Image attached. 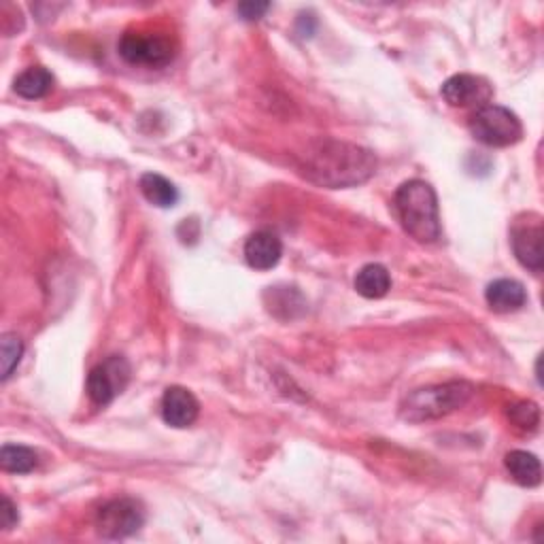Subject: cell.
Here are the masks:
<instances>
[{
    "instance_id": "6da1fadb",
    "label": "cell",
    "mask_w": 544,
    "mask_h": 544,
    "mask_svg": "<svg viewBox=\"0 0 544 544\" xmlns=\"http://www.w3.org/2000/svg\"><path fill=\"white\" fill-rule=\"evenodd\" d=\"M374 170H377V158L372 151L334 139L313 143L306 149L302 164L306 179L332 190L360 185L374 175Z\"/></svg>"
},
{
    "instance_id": "7a4b0ae2",
    "label": "cell",
    "mask_w": 544,
    "mask_h": 544,
    "mask_svg": "<svg viewBox=\"0 0 544 544\" xmlns=\"http://www.w3.org/2000/svg\"><path fill=\"white\" fill-rule=\"evenodd\" d=\"M394 207L404 232L417 243L430 245L442 236L438 196L430 183L411 179L398 187Z\"/></svg>"
},
{
    "instance_id": "3957f363",
    "label": "cell",
    "mask_w": 544,
    "mask_h": 544,
    "mask_svg": "<svg viewBox=\"0 0 544 544\" xmlns=\"http://www.w3.org/2000/svg\"><path fill=\"white\" fill-rule=\"evenodd\" d=\"M474 394V387L466 381H451L442 385L421 387L408 394L400 404V417L411 423H423L447 417L457 408L468 404Z\"/></svg>"
},
{
    "instance_id": "277c9868",
    "label": "cell",
    "mask_w": 544,
    "mask_h": 544,
    "mask_svg": "<svg viewBox=\"0 0 544 544\" xmlns=\"http://www.w3.org/2000/svg\"><path fill=\"white\" fill-rule=\"evenodd\" d=\"M470 132L476 141L489 147H510L521 141L523 126L519 117L500 105H485L476 109L470 119Z\"/></svg>"
},
{
    "instance_id": "5b68a950",
    "label": "cell",
    "mask_w": 544,
    "mask_h": 544,
    "mask_svg": "<svg viewBox=\"0 0 544 544\" xmlns=\"http://www.w3.org/2000/svg\"><path fill=\"white\" fill-rule=\"evenodd\" d=\"M119 56L134 66L162 68L175 58V45L160 32H126L117 45Z\"/></svg>"
},
{
    "instance_id": "8992f818",
    "label": "cell",
    "mask_w": 544,
    "mask_h": 544,
    "mask_svg": "<svg viewBox=\"0 0 544 544\" xmlns=\"http://www.w3.org/2000/svg\"><path fill=\"white\" fill-rule=\"evenodd\" d=\"M143 523H145L143 506L130 498L111 500L105 506H100L96 515L98 534L109 540L128 538L139 532Z\"/></svg>"
},
{
    "instance_id": "52a82bcc",
    "label": "cell",
    "mask_w": 544,
    "mask_h": 544,
    "mask_svg": "<svg viewBox=\"0 0 544 544\" xmlns=\"http://www.w3.org/2000/svg\"><path fill=\"white\" fill-rule=\"evenodd\" d=\"M132 368L126 357L111 355L88 374V396L96 406H109L130 383Z\"/></svg>"
},
{
    "instance_id": "ba28073f",
    "label": "cell",
    "mask_w": 544,
    "mask_h": 544,
    "mask_svg": "<svg viewBox=\"0 0 544 544\" xmlns=\"http://www.w3.org/2000/svg\"><path fill=\"white\" fill-rule=\"evenodd\" d=\"M542 238H544L542 217L536 213H527L519 217L513 230H510V243H513L517 260L532 272H540L544 266Z\"/></svg>"
},
{
    "instance_id": "9c48e42d",
    "label": "cell",
    "mask_w": 544,
    "mask_h": 544,
    "mask_svg": "<svg viewBox=\"0 0 544 544\" xmlns=\"http://www.w3.org/2000/svg\"><path fill=\"white\" fill-rule=\"evenodd\" d=\"M442 98H445L451 107L457 109H470L476 107L481 109L485 105H489V100L493 96V90L487 79L476 77V75H453L451 79H447L442 83L440 90Z\"/></svg>"
},
{
    "instance_id": "30bf717a",
    "label": "cell",
    "mask_w": 544,
    "mask_h": 544,
    "mask_svg": "<svg viewBox=\"0 0 544 544\" xmlns=\"http://www.w3.org/2000/svg\"><path fill=\"white\" fill-rule=\"evenodd\" d=\"M160 411L162 419L170 425V428H190V425L198 419L200 404L190 389L173 385L164 391Z\"/></svg>"
},
{
    "instance_id": "8fae6325",
    "label": "cell",
    "mask_w": 544,
    "mask_h": 544,
    "mask_svg": "<svg viewBox=\"0 0 544 544\" xmlns=\"http://www.w3.org/2000/svg\"><path fill=\"white\" fill-rule=\"evenodd\" d=\"M283 255V243L275 232L258 230L245 243V260L255 270H272Z\"/></svg>"
},
{
    "instance_id": "7c38bea8",
    "label": "cell",
    "mask_w": 544,
    "mask_h": 544,
    "mask_svg": "<svg viewBox=\"0 0 544 544\" xmlns=\"http://www.w3.org/2000/svg\"><path fill=\"white\" fill-rule=\"evenodd\" d=\"M485 298L491 311L496 313H515L523 309L527 302L525 287L515 279H498L487 285Z\"/></svg>"
},
{
    "instance_id": "4fadbf2b",
    "label": "cell",
    "mask_w": 544,
    "mask_h": 544,
    "mask_svg": "<svg viewBox=\"0 0 544 544\" xmlns=\"http://www.w3.org/2000/svg\"><path fill=\"white\" fill-rule=\"evenodd\" d=\"M391 289L389 270L383 264H366L355 277V292L368 300H379Z\"/></svg>"
},
{
    "instance_id": "5bb4252c",
    "label": "cell",
    "mask_w": 544,
    "mask_h": 544,
    "mask_svg": "<svg viewBox=\"0 0 544 544\" xmlns=\"http://www.w3.org/2000/svg\"><path fill=\"white\" fill-rule=\"evenodd\" d=\"M506 470L523 487H536L542 481L540 459L527 451H510L506 455Z\"/></svg>"
},
{
    "instance_id": "9a60e30c",
    "label": "cell",
    "mask_w": 544,
    "mask_h": 544,
    "mask_svg": "<svg viewBox=\"0 0 544 544\" xmlns=\"http://www.w3.org/2000/svg\"><path fill=\"white\" fill-rule=\"evenodd\" d=\"M13 88L17 96H22L26 100H39L54 88V75L43 66H30L24 73L17 75Z\"/></svg>"
},
{
    "instance_id": "2e32d148",
    "label": "cell",
    "mask_w": 544,
    "mask_h": 544,
    "mask_svg": "<svg viewBox=\"0 0 544 544\" xmlns=\"http://www.w3.org/2000/svg\"><path fill=\"white\" fill-rule=\"evenodd\" d=\"M139 187H141L145 200L151 202L153 207L170 209V207H175L177 200H179L177 187L158 173H145L139 181Z\"/></svg>"
},
{
    "instance_id": "e0dca14e",
    "label": "cell",
    "mask_w": 544,
    "mask_h": 544,
    "mask_svg": "<svg viewBox=\"0 0 544 544\" xmlns=\"http://www.w3.org/2000/svg\"><path fill=\"white\" fill-rule=\"evenodd\" d=\"M0 466L5 472L28 474L39 466V455L22 445H5L0 449Z\"/></svg>"
},
{
    "instance_id": "ac0fdd59",
    "label": "cell",
    "mask_w": 544,
    "mask_h": 544,
    "mask_svg": "<svg viewBox=\"0 0 544 544\" xmlns=\"http://www.w3.org/2000/svg\"><path fill=\"white\" fill-rule=\"evenodd\" d=\"M24 355V343L17 334H3L0 340V357H3V381H9L13 370L20 366Z\"/></svg>"
},
{
    "instance_id": "d6986e66",
    "label": "cell",
    "mask_w": 544,
    "mask_h": 544,
    "mask_svg": "<svg viewBox=\"0 0 544 544\" xmlns=\"http://www.w3.org/2000/svg\"><path fill=\"white\" fill-rule=\"evenodd\" d=\"M508 417L515 423L517 430L536 432L540 423V408L534 402H519L515 406H510Z\"/></svg>"
},
{
    "instance_id": "ffe728a7",
    "label": "cell",
    "mask_w": 544,
    "mask_h": 544,
    "mask_svg": "<svg viewBox=\"0 0 544 544\" xmlns=\"http://www.w3.org/2000/svg\"><path fill=\"white\" fill-rule=\"evenodd\" d=\"M268 9H270L268 3H241V5H238V13H241V17L247 22L260 20V17H264V13Z\"/></svg>"
},
{
    "instance_id": "44dd1931",
    "label": "cell",
    "mask_w": 544,
    "mask_h": 544,
    "mask_svg": "<svg viewBox=\"0 0 544 544\" xmlns=\"http://www.w3.org/2000/svg\"><path fill=\"white\" fill-rule=\"evenodd\" d=\"M20 521V515H17L15 504L5 496L3 498V530H13V525Z\"/></svg>"
}]
</instances>
